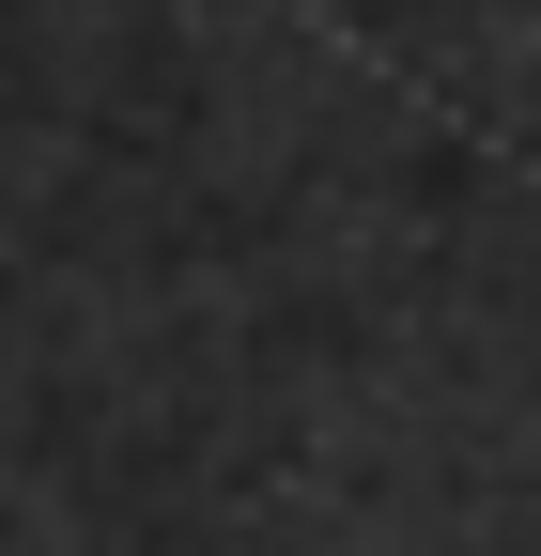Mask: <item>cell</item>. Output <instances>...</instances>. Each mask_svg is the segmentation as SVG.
<instances>
[]
</instances>
